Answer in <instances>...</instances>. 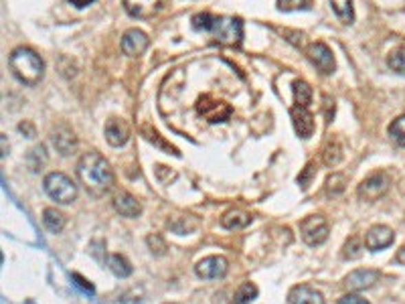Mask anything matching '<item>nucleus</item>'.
<instances>
[{
	"label": "nucleus",
	"mask_w": 405,
	"mask_h": 304,
	"mask_svg": "<svg viewBox=\"0 0 405 304\" xmlns=\"http://www.w3.org/2000/svg\"><path fill=\"white\" fill-rule=\"evenodd\" d=\"M75 173H77L79 183L94 197H104L113 187V171H111L110 162L100 152L91 151L81 154V158L77 160Z\"/></svg>",
	"instance_id": "obj_1"
},
{
	"label": "nucleus",
	"mask_w": 405,
	"mask_h": 304,
	"mask_svg": "<svg viewBox=\"0 0 405 304\" xmlns=\"http://www.w3.org/2000/svg\"><path fill=\"white\" fill-rule=\"evenodd\" d=\"M195 31L213 35L221 45L237 47L243 41V21L237 17H217L211 12H199L190 19Z\"/></svg>",
	"instance_id": "obj_2"
},
{
	"label": "nucleus",
	"mask_w": 405,
	"mask_h": 304,
	"mask_svg": "<svg viewBox=\"0 0 405 304\" xmlns=\"http://www.w3.org/2000/svg\"><path fill=\"white\" fill-rule=\"evenodd\" d=\"M8 67L25 85H37L45 76V61L31 47H17L8 55Z\"/></svg>",
	"instance_id": "obj_3"
},
{
	"label": "nucleus",
	"mask_w": 405,
	"mask_h": 304,
	"mask_svg": "<svg viewBox=\"0 0 405 304\" xmlns=\"http://www.w3.org/2000/svg\"><path fill=\"white\" fill-rule=\"evenodd\" d=\"M43 187L53 201L61 205H69L77 199V185L63 173H49L43 181Z\"/></svg>",
	"instance_id": "obj_4"
},
{
	"label": "nucleus",
	"mask_w": 405,
	"mask_h": 304,
	"mask_svg": "<svg viewBox=\"0 0 405 304\" xmlns=\"http://www.w3.org/2000/svg\"><path fill=\"white\" fill-rule=\"evenodd\" d=\"M197 114L203 120H207L209 124H223L233 116V108L225 100H219L211 94H205L197 100Z\"/></svg>",
	"instance_id": "obj_5"
},
{
	"label": "nucleus",
	"mask_w": 405,
	"mask_h": 304,
	"mask_svg": "<svg viewBox=\"0 0 405 304\" xmlns=\"http://www.w3.org/2000/svg\"><path fill=\"white\" fill-rule=\"evenodd\" d=\"M329 233H331V228L322 215H308L300 224V235H302L304 243H308L312 248L322 246L329 239Z\"/></svg>",
	"instance_id": "obj_6"
},
{
	"label": "nucleus",
	"mask_w": 405,
	"mask_h": 304,
	"mask_svg": "<svg viewBox=\"0 0 405 304\" xmlns=\"http://www.w3.org/2000/svg\"><path fill=\"white\" fill-rule=\"evenodd\" d=\"M306 57L310 59V63L322 74V76H331L336 69V61H334V55L329 49L327 43L322 41H316V43H310L306 47Z\"/></svg>",
	"instance_id": "obj_7"
},
{
	"label": "nucleus",
	"mask_w": 405,
	"mask_h": 304,
	"mask_svg": "<svg viewBox=\"0 0 405 304\" xmlns=\"http://www.w3.org/2000/svg\"><path fill=\"white\" fill-rule=\"evenodd\" d=\"M389 185H391V181H389V177H387L385 173H375V175L367 177V179L359 185L357 195H359V199L373 203V201L381 199V197L389 191Z\"/></svg>",
	"instance_id": "obj_8"
},
{
	"label": "nucleus",
	"mask_w": 405,
	"mask_h": 304,
	"mask_svg": "<svg viewBox=\"0 0 405 304\" xmlns=\"http://www.w3.org/2000/svg\"><path fill=\"white\" fill-rule=\"evenodd\" d=\"M227 270H229V262L223 256H209L197 262L195 274L203 280H219L227 274Z\"/></svg>",
	"instance_id": "obj_9"
},
{
	"label": "nucleus",
	"mask_w": 405,
	"mask_h": 304,
	"mask_svg": "<svg viewBox=\"0 0 405 304\" xmlns=\"http://www.w3.org/2000/svg\"><path fill=\"white\" fill-rule=\"evenodd\" d=\"M381 274L377 270H371V268H359V270H353L347 278H344V286L353 292H361V290H367V288H373L377 282H379Z\"/></svg>",
	"instance_id": "obj_10"
},
{
	"label": "nucleus",
	"mask_w": 405,
	"mask_h": 304,
	"mask_svg": "<svg viewBox=\"0 0 405 304\" xmlns=\"http://www.w3.org/2000/svg\"><path fill=\"white\" fill-rule=\"evenodd\" d=\"M148 35L140 29H130L122 35V41H120V47L124 51V55L128 57H140L144 51L148 49Z\"/></svg>",
	"instance_id": "obj_11"
},
{
	"label": "nucleus",
	"mask_w": 405,
	"mask_h": 304,
	"mask_svg": "<svg viewBox=\"0 0 405 304\" xmlns=\"http://www.w3.org/2000/svg\"><path fill=\"white\" fill-rule=\"evenodd\" d=\"M393 241H395V233H393V229L387 228V226H373L365 233V248L371 250V252L385 250Z\"/></svg>",
	"instance_id": "obj_12"
},
{
	"label": "nucleus",
	"mask_w": 405,
	"mask_h": 304,
	"mask_svg": "<svg viewBox=\"0 0 405 304\" xmlns=\"http://www.w3.org/2000/svg\"><path fill=\"white\" fill-rule=\"evenodd\" d=\"M104 134H106V140H108L110 146L120 149V146H124L130 140V126L124 120H120V118H110L106 122Z\"/></svg>",
	"instance_id": "obj_13"
},
{
	"label": "nucleus",
	"mask_w": 405,
	"mask_h": 304,
	"mask_svg": "<svg viewBox=\"0 0 405 304\" xmlns=\"http://www.w3.org/2000/svg\"><path fill=\"white\" fill-rule=\"evenodd\" d=\"M290 116H292V124H294L296 134L300 138H310L316 130V124H314V116L310 114L308 108H302V106H294L290 110Z\"/></svg>",
	"instance_id": "obj_14"
},
{
	"label": "nucleus",
	"mask_w": 405,
	"mask_h": 304,
	"mask_svg": "<svg viewBox=\"0 0 405 304\" xmlns=\"http://www.w3.org/2000/svg\"><path fill=\"white\" fill-rule=\"evenodd\" d=\"M113 209L122 215V217H130V219H134V217H138L140 213H142V203L134 197V195H130V193H118L116 197H113Z\"/></svg>",
	"instance_id": "obj_15"
},
{
	"label": "nucleus",
	"mask_w": 405,
	"mask_h": 304,
	"mask_svg": "<svg viewBox=\"0 0 405 304\" xmlns=\"http://www.w3.org/2000/svg\"><path fill=\"white\" fill-rule=\"evenodd\" d=\"M124 8L134 19H150L158 12L160 0H122Z\"/></svg>",
	"instance_id": "obj_16"
},
{
	"label": "nucleus",
	"mask_w": 405,
	"mask_h": 304,
	"mask_svg": "<svg viewBox=\"0 0 405 304\" xmlns=\"http://www.w3.org/2000/svg\"><path fill=\"white\" fill-rule=\"evenodd\" d=\"M51 140H53V146L63 156H69L77 149V138H75L74 130H69L67 126H59L57 130H53Z\"/></svg>",
	"instance_id": "obj_17"
},
{
	"label": "nucleus",
	"mask_w": 405,
	"mask_h": 304,
	"mask_svg": "<svg viewBox=\"0 0 405 304\" xmlns=\"http://www.w3.org/2000/svg\"><path fill=\"white\" fill-rule=\"evenodd\" d=\"M290 304H325V296L308 284L294 286L288 294Z\"/></svg>",
	"instance_id": "obj_18"
},
{
	"label": "nucleus",
	"mask_w": 405,
	"mask_h": 304,
	"mask_svg": "<svg viewBox=\"0 0 405 304\" xmlns=\"http://www.w3.org/2000/svg\"><path fill=\"white\" fill-rule=\"evenodd\" d=\"M252 215L243 209H229L227 213H223L221 226L225 229H243L252 224Z\"/></svg>",
	"instance_id": "obj_19"
},
{
	"label": "nucleus",
	"mask_w": 405,
	"mask_h": 304,
	"mask_svg": "<svg viewBox=\"0 0 405 304\" xmlns=\"http://www.w3.org/2000/svg\"><path fill=\"white\" fill-rule=\"evenodd\" d=\"M329 2H331L332 12L336 14V19L342 25H353V21H355L353 0H329Z\"/></svg>",
	"instance_id": "obj_20"
},
{
	"label": "nucleus",
	"mask_w": 405,
	"mask_h": 304,
	"mask_svg": "<svg viewBox=\"0 0 405 304\" xmlns=\"http://www.w3.org/2000/svg\"><path fill=\"white\" fill-rule=\"evenodd\" d=\"M342 144L338 142V138H334L331 136L329 140H327V144H325V149H322V160H325V164H329V166H336L340 160H342Z\"/></svg>",
	"instance_id": "obj_21"
},
{
	"label": "nucleus",
	"mask_w": 405,
	"mask_h": 304,
	"mask_svg": "<svg viewBox=\"0 0 405 304\" xmlns=\"http://www.w3.org/2000/svg\"><path fill=\"white\" fill-rule=\"evenodd\" d=\"M43 224L51 233H61L65 228V215L61 211L53 209V207H47L43 211Z\"/></svg>",
	"instance_id": "obj_22"
},
{
	"label": "nucleus",
	"mask_w": 405,
	"mask_h": 304,
	"mask_svg": "<svg viewBox=\"0 0 405 304\" xmlns=\"http://www.w3.org/2000/svg\"><path fill=\"white\" fill-rule=\"evenodd\" d=\"M108 268H110L118 278H128L134 272L130 260L126 256H122V254H111V256H108Z\"/></svg>",
	"instance_id": "obj_23"
},
{
	"label": "nucleus",
	"mask_w": 405,
	"mask_h": 304,
	"mask_svg": "<svg viewBox=\"0 0 405 304\" xmlns=\"http://www.w3.org/2000/svg\"><path fill=\"white\" fill-rule=\"evenodd\" d=\"M292 91H294L296 106L308 108L312 104V87L304 79H296L294 83H292Z\"/></svg>",
	"instance_id": "obj_24"
},
{
	"label": "nucleus",
	"mask_w": 405,
	"mask_h": 304,
	"mask_svg": "<svg viewBox=\"0 0 405 304\" xmlns=\"http://www.w3.org/2000/svg\"><path fill=\"white\" fill-rule=\"evenodd\" d=\"M256 296H258V286L254 282H243L233 294V304H250Z\"/></svg>",
	"instance_id": "obj_25"
},
{
	"label": "nucleus",
	"mask_w": 405,
	"mask_h": 304,
	"mask_svg": "<svg viewBox=\"0 0 405 304\" xmlns=\"http://www.w3.org/2000/svg\"><path fill=\"white\" fill-rule=\"evenodd\" d=\"M387 132H389L391 140H393V142H395L397 146L405 149V116H399V118H395V120H393V122L389 124Z\"/></svg>",
	"instance_id": "obj_26"
},
{
	"label": "nucleus",
	"mask_w": 405,
	"mask_h": 304,
	"mask_svg": "<svg viewBox=\"0 0 405 304\" xmlns=\"http://www.w3.org/2000/svg\"><path fill=\"white\" fill-rule=\"evenodd\" d=\"M365 250V241H361L359 237H351L347 243H344V250H342V258L347 260H355L363 254Z\"/></svg>",
	"instance_id": "obj_27"
},
{
	"label": "nucleus",
	"mask_w": 405,
	"mask_h": 304,
	"mask_svg": "<svg viewBox=\"0 0 405 304\" xmlns=\"http://www.w3.org/2000/svg\"><path fill=\"white\" fill-rule=\"evenodd\" d=\"M387 65H389V69H393V72L405 76V49H395L387 57Z\"/></svg>",
	"instance_id": "obj_28"
},
{
	"label": "nucleus",
	"mask_w": 405,
	"mask_h": 304,
	"mask_svg": "<svg viewBox=\"0 0 405 304\" xmlns=\"http://www.w3.org/2000/svg\"><path fill=\"white\" fill-rule=\"evenodd\" d=\"M278 8L284 12H292V10H310L312 8V0H278Z\"/></svg>",
	"instance_id": "obj_29"
},
{
	"label": "nucleus",
	"mask_w": 405,
	"mask_h": 304,
	"mask_svg": "<svg viewBox=\"0 0 405 304\" xmlns=\"http://www.w3.org/2000/svg\"><path fill=\"white\" fill-rule=\"evenodd\" d=\"M146 243H148V248H150V252H152V254H156V256H164V254H166V250H168L166 241H164L158 233L148 235Z\"/></svg>",
	"instance_id": "obj_30"
},
{
	"label": "nucleus",
	"mask_w": 405,
	"mask_h": 304,
	"mask_svg": "<svg viewBox=\"0 0 405 304\" xmlns=\"http://www.w3.org/2000/svg\"><path fill=\"white\" fill-rule=\"evenodd\" d=\"M142 132L146 134V140H150L152 144L156 142V146H160V149H164V151H168V154H171V152H173V154H179V151H177L175 146H171V144H166V142H164V140L160 138V134H158L156 130H150L148 126H144V128H142Z\"/></svg>",
	"instance_id": "obj_31"
},
{
	"label": "nucleus",
	"mask_w": 405,
	"mask_h": 304,
	"mask_svg": "<svg viewBox=\"0 0 405 304\" xmlns=\"http://www.w3.org/2000/svg\"><path fill=\"white\" fill-rule=\"evenodd\" d=\"M344 185H347V177L344 175H332L329 177V181H327V189L331 195H340L342 191H344Z\"/></svg>",
	"instance_id": "obj_32"
},
{
	"label": "nucleus",
	"mask_w": 405,
	"mask_h": 304,
	"mask_svg": "<svg viewBox=\"0 0 405 304\" xmlns=\"http://www.w3.org/2000/svg\"><path fill=\"white\" fill-rule=\"evenodd\" d=\"M19 130H21L23 134H27V138H35V136H37V130H35V126H33L31 122H27V120L19 124Z\"/></svg>",
	"instance_id": "obj_33"
},
{
	"label": "nucleus",
	"mask_w": 405,
	"mask_h": 304,
	"mask_svg": "<svg viewBox=\"0 0 405 304\" xmlns=\"http://www.w3.org/2000/svg\"><path fill=\"white\" fill-rule=\"evenodd\" d=\"M336 304H369L365 298H361L359 294H344Z\"/></svg>",
	"instance_id": "obj_34"
},
{
	"label": "nucleus",
	"mask_w": 405,
	"mask_h": 304,
	"mask_svg": "<svg viewBox=\"0 0 405 304\" xmlns=\"http://www.w3.org/2000/svg\"><path fill=\"white\" fill-rule=\"evenodd\" d=\"M74 282L79 286V288H83L85 292H89V294L94 292V284H89V282H87L85 278H81L79 274H74Z\"/></svg>",
	"instance_id": "obj_35"
},
{
	"label": "nucleus",
	"mask_w": 405,
	"mask_h": 304,
	"mask_svg": "<svg viewBox=\"0 0 405 304\" xmlns=\"http://www.w3.org/2000/svg\"><path fill=\"white\" fill-rule=\"evenodd\" d=\"M312 175H314V166H312V164H308V166H306V173H304L302 177H298V183L306 189V187H308V183H310V177H312Z\"/></svg>",
	"instance_id": "obj_36"
},
{
	"label": "nucleus",
	"mask_w": 405,
	"mask_h": 304,
	"mask_svg": "<svg viewBox=\"0 0 405 304\" xmlns=\"http://www.w3.org/2000/svg\"><path fill=\"white\" fill-rule=\"evenodd\" d=\"M397 262H399V264H404V266H405V246H402V250L397 252Z\"/></svg>",
	"instance_id": "obj_37"
},
{
	"label": "nucleus",
	"mask_w": 405,
	"mask_h": 304,
	"mask_svg": "<svg viewBox=\"0 0 405 304\" xmlns=\"http://www.w3.org/2000/svg\"><path fill=\"white\" fill-rule=\"evenodd\" d=\"M2 151L6 154V136H4V134H2ZM4 154H2V156H4Z\"/></svg>",
	"instance_id": "obj_38"
},
{
	"label": "nucleus",
	"mask_w": 405,
	"mask_h": 304,
	"mask_svg": "<svg viewBox=\"0 0 405 304\" xmlns=\"http://www.w3.org/2000/svg\"><path fill=\"white\" fill-rule=\"evenodd\" d=\"M164 304H177V303H164Z\"/></svg>",
	"instance_id": "obj_39"
}]
</instances>
